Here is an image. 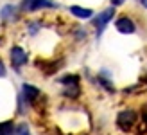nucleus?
Instances as JSON below:
<instances>
[{
    "label": "nucleus",
    "instance_id": "nucleus-6",
    "mask_svg": "<svg viewBox=\"0 0 147 135\" xmlns=\"http://www.w3.org/2000/svg\"><path fill=\"white\" fill-rule=\"evenodd\" d=\"M24 97H25V101L32 103V101H36L40 97V90L36 87H32V85H24Z\"/></svg>",
    "mask_w": 147,
    "mask_h": 135
},
{
    "label": "nucleus",
    "instance_id": "nucleus-10",
    "mask_svg": "<svg viewBox=\"0 0 147 135\" xmlns=\"http://www.w3.org/2000/svg\"><path fill=\"white\" fill-rule=\"evenodd\" d=\"M14 135H31V132H29V128H27L25 124H22V126H18V128H16Z\"/></svg>",
    "mask_w": 147,
    "mask_h": 135
},
{
    "label": "nucleus",
    "instance_id": "nucleus-2",
    "mask_svg": "<svg viewBox=\"0 0 147 135\" xmlns=\"http://www.w3.org/2000/svg\"><path fill=\"white\" fill-rule=\"evenodd\" d=\"M43 7H56V4L52 0H24L22 2L24 11H36V9H43Z\"/></svg>",
    "mask_w": 147,
    "mask_h": 135
},
{
    "label": "nucleus",
    "instance_id": "nucleus-8",
    "mask_svg": "<svg viewBox=\"0 0 147 135\" xmlns=\"http://www.w3.org/2000/svg\"><path fill=\"white\" fill-rule=\"evenodd\" d=\"M16 128H14L13 121H4L0 123V135H14Z\"/></svg>",
    "mask_w": 147,
    "mask_h": 135
},
{
    "label": "nucleus",
    "instance_id": "nucleus-7",
    "mask_svg": "<svg viewBox=\"0 0 147 135\" xmlns=\"http://www.w3.org/2000/svg\"><path fill=\"white\" fill-rule=\"evenodd\" d=\"M70 13L76 14L77 18H92V9H86V7H79V5H72L70 7Z\"/></svg>",
    "mask_w": 147,
    "mask_h": 135
},
{
    "label": "nucleus",
    "instance_id": "nucleus-5",
    "mask_svg": "<svg viewBox=\"0 0 147 135\" xmlns=\"http://www.w3.org/2000/svg\"><path fill=\"white\" fill-rule=\"evenodd\" d=\"M115 27H117V31H119V33H124V34H131V33H135V29H136L135 22L131 20V18H127V16L119 18V20H117V24H115Z\"/></svg>",
    "mask_w": 147,
    "mask_h": 135
},
{
    "label": "nucleus",
    "instance_id": "nucleus-4",
    "mask_svg": "<svg viewBox=\"0 0 147 135\" xmlns=\"http://www.w3.org/2000/svg\"><path fill=\"white\" fill-rule=\"evenodd\" d=\"M113 14H115V9H113V7H109V9L102 11V13L99 14V16H97V20H95V27H97V34H100L102 31H104L106 24H108V22L113 18Z\"/></svg>",
    "mask_w": 147,
    "mask_h": 135
},
{
    "label": "nucleus",
    "instance_id": "nucleus-9",
    "mask_svg": "<svg viewBox=\"0 0 147 135\" xmlns=\"http://www.w3.org/2000/svg\"><path fill=\"white\" fill-rule=\"evenodd\" d=\"M13 13H14V7L13 5H5L4 9H2V18H9Z\"/></svg>",
    "mask_w": 147,
    "mask_h": 135
},
{
    "label": "nucleus",
    "instance_id": "nucleus-12",
    "mask_svg": "<svg viewBox=\"0 0 147 135\" xmlns=\"http://www.w3.org/2000/svg\"><path fill=\"white\" fill-rule=\"evenodd\" d=\"M120 4H124V0H111V5L115 7V5H120Z\"/></svg>",
    "mask_w": 147,
    "mask_h": 135
},
{
    "label": "nucleus",
    "instance_id": "nucleus-1",
    "mask_svg": "<svg viewBox=\"0 0 147 135\" xmlns=\"http://www.w3.org/2000/svg\"><path fill=\"white\" fill-rule=\"evenodd\" d=\"M136 123V112L135 110H122L117 115V126L120 130H129Z\"/></svg>",
    "mask_w": 147,
    "mask_h": 135
},
{
    "label": "nucleus",
    "instance_id": "nucleus-13",
    "mask_svg": "<svg viewBox=\"0 0 147 135\" xmlns=\"http://www.w3.org/2000/svg\"><path fill=\"white\" fill-rule=\"evenodd\" d=\"M142 114H144V121L147 123V104H145V106H144V112H142Z\"/></svg>",
    "mask_w": 147,
    "mask_h": 135
},
{
    "label": "nucleus",
    "instance_id": "nucleus-14",
    "mask_svg": "<svg viewBox=\"0 0 147 135\" xmlns=\"http://www.w3.org/2000/svg\"><path fill=\"white\" fill-rule=\"evenodd\" d=\"M142 4H144V7H147V0H142Z\"/></svg>",
    "mask_w": 147,
    "mask_h": 135
},
{
    "label": "nucleus",
    "instance_id": "nucleus-3",
    "mask_svg": "<svg viewBox=\"0 0 147 135\" xmlns=\"http://www.w3.org/2000/svg\"><path fill=\"white\" fill-rule=\"evenodd\" d=\"M11 63L14 69H20L22 65L27 63V54L22 47H13L11 49Z\"/></svg>",
    "mask_w": 147,
    "mask_h": 135
},
{
    "label": "nucleus",
    "instance_id": "nucleus-11",
    "mask_svg": "<svg viewBox=\"0 0 147 135\" xmlns=\"http://www.w3.org/2000/svg\"><path fill=\"white\" fill-rule=\"evenodd\" d=\"M5 76V67H4V63L0 61V78H4Z\"/></svg>",
    "mask_w": 147,
    "mask_h": 135
}]
</instances>
